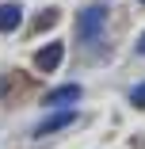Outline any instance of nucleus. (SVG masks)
<instances>
[{
    "label": "nucleus",
    "mask_w": 145,
    "mask_h": 149,
    "mask_svg": "<svg viewBox=\"0 0 145 149\" xmlns=\"http://www.w3.org/2000/svg\"><path fill=\"white\" fill-rule=\"evenodd\" d=\"M130 103H134V107H145V84L130 88Z\"/></svg>",
    "instance_id": "nucleus-6"
},
{
    "label": "nucleus",
    "mask_w": 145,
    "mask_h": 149,
    "mask_svg": "<svg viewBox=\"0 0 145 149\" xmlns=\"http://www.w3.org/2000/svg\"><path fill=\"white\" fill-rule=\"evenodd\" d=\"M19 23H23V8L15 4V0L0 4V35H12V31H19Z\"/></svg>",
    "instance_id": "nucleus-4"
},
{
    "label": "nucleus",
    "mask_w": 145,
    "mask_h": 149,
    "mask_svg": "<svg viewBox=\"0 0 145 149\" xmlns=\"http://www.w3.org/2000/svg\"><path fill=\"white\" fill-rule=\"evenodd\" d=\"M141 4H145V0H141Z\"/></svg>",
    "instance_id": "nucleus-8"
},
{
    "label": "nucleus",
    "mask_w": 145,
    "mask_h": 149,
    "mask_svg": "<svg viewBox=\"0 0 145 149\" xmlns=\"http://www.w3.org/2000/svg\"><path fill=\"white\" fill-rule=\"evenodd\" d=\"M73 123H76V111H73V107H65V111H57V115L42 118V123L35 126V138H46V134H57V130H65V126H73Z\"/></svg>",
    "instance_id": "nucleus-2"
},
{
    "label": "nucleus",
    "mask_w": 145,
    "mask_h": 149,
    "mask_svg": "<svg viewBox=\"0 0 145 149\" xmlns=\"http://www.w3.org/2000/svg\"><path fill=\"white\" fill-rule=\"evenodd\" d=\"M137 54H141V57H145V35H141V38H137Z\"/></svg>",
    "instance_id": "nucleus-7"
},
{
    "label": "nucleus",
    "mask_w": 145,
    "mask_h": 149,
    "mask_svg": "<svg viewBox=\"0 0 145 149\" xmlns=\"http://www.w3.org/2000/svg\"><path fill=\"white\" fill-rule=\"evenodd\" d=\"M73 100H80V84H61L46 96V107H61V103H73Z\"/></svg>",
    "instance_id": "nucleus-5"
},
{
    "label": "nucleus",
    "mask_w": 145,
    "mask_h": 149,
    "mask_svg": "<svg viewBox=\"0 0 145 149\" xmlns=\"http://www.w3.org/2000/svg\"><path fill=\"white\" fill-rule=\"evenodd\" d=\"M103 27H107V4H88L76 15V38L84 46H96L103 38Z\"/></svg>",
    "instance_id": "nucleus-1"
},
{
    "label": "nucleus",
    "mask_w": 145,
    "mask_h": 149,
    "mask_svg": "<svg viewBox=\"0 0 145 149\" xmlns=\"http://www.w3.org/2000/svg\"><path fill=\"white\" fill-rule=\"evenodd\" d=\"M61 57H65V46H61V42H50V46H42V50L35 54V69H38V73H53L57 65H61Z\"/></svg>",
    "instance_id": "nucleus-3"
}]
</instances>
